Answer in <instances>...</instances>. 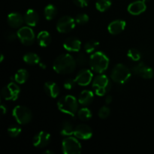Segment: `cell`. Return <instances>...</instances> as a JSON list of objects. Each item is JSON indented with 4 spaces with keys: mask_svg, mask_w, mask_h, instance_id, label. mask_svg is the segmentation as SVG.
I'll use <instances>...</instances> for the list:
<instances>
[{
    "mask_svg": "<svg viewBox=\"0 0 154 154\" xmlns=\"http://www.w3.org/2000/svg\"><path fill=\"white\" fill-rule=\"evenodd\" d=\"M76 60L69 54H63L55 59L53 64L54 72L60 75L71 74L76 69Z\"/></svg>",
    "mask_w": 154,
    "mask_h": 154,
    "instance_id": "1",
    "label": "cell"
},
{
    "mask_svg": "<svg viewBox=\"0 0 154 154\" xmlns=\"http://www.w3.org/2000/svg\"><path fill=\"white\" fill-rule=\"evenodd\" d=\"M109 58L102 51H96L90 57V69L97 74H103L109 66Z\"/></svg>",
    "mask_w": 154,
    "mask_h": 154,
    "instance_id": "2",
    "label": "cell"
},
{
    "mask_svg": "<svg viewBox=\"0 0 154 154\" xmlns=\"http://www.w3.org/2000/svg\"><path fill=\"white\" fill-rule=\"evenodd\" d=\"M78 100L75 96L68 95L58 101L57 108L61 112L74 117L78 111Z\"/></svg>",
    "mask_w": 154,
    "mask_h": 154,
    "instance_id": "3",
    "label": "cell"
},
{
    "mask_svg": "<svg viewBox=\"0 0 154 154\" xmlns=\"http://www.w3.org/2000/svg\"><path fill=\"white\" fill-rule=\"evenodd\" d=\"M92 87L94 89L96 96H103L111 90L112 83L108 76L104 74H99V75L93 78Z\"/></svg>",
    "mask_w": 154,
    "mask_h": 154,
    "instance_id": "4",
    "label": "cell"
},
{
    "mask_svg": "<svg viewBox=\"0 0 154 154\" xmlns=\"http://www.w3.org/2000/svg\"><path fill=\"white\" fill-rule=\"evenodd\" d=\"M132 71L126 66L118 63L113 68L111 72V78L114 82L119 84H123L127 82L131 78Z\"/></svg>",
    "mask_w": 154,
    "mask_h": 154,
    "instance_id": "5",
    "label": "cell"
},
{
    "mask_svg": "<svg viewBox=\"0 0 154 154\" xmlns=\"http://www.w3.org/2000/svg\"><path fill=\"white\" fill-rule=\"evenodd\" d=\"M14 118L20 125H26L32 119V114L29 108L23 105H17L13 109Z\"/></svg>",
    "mask_w": 154,
    "mask_h": 154,
    "instance_id": "6",
    "label": "cell"
},
{
    "mask_svg": "<svg viewBox=\"0 0 154 154\" xmlns=\"http://www.w3.org/2000/svg\"><path fill=\"white\" fill-rule=\"evenodd\" d=\"M76 137L68 136L62 142V150L65 154H79L82 147Z\"/></svg>",
    "mask_w": 154,
    "mask_h": 154,
    "instance_id": "7",
    "label": "cell"
},
{
    "mask_svg": "<svg viewBox=\"0 0 154 154\" xmlns=\"http://www.w3.org/2000/svg\"><path fill=\"white\" fill-rule=\"evenodd\" d=\"M16 82H10L1 90V96L7 101H15L18 99L20 89Z\"/></svg>",
    "mask_w": 154,
    "mask_h": 154,
    "instance_id": "8",
    "label": "cell"
},
{
    "mask_svg": "<svg viewBox=\"0 0 154 154\" xmlns=\"http://www.w3.org/2000/svg\"><path fill=\"white\" fill-rule=\"evenodd\" d=\"M17 37L21 43L26 46L32 45L35 40V35L31 26H22L18 29Z\"/></svg>",
    "mask_w": 154,
    "mask_h": 154,
    "instance_id": "9",
    "label": "cell"
},
{
    "mask_svg": "<svg viewBox=\"0 0 154 154\" xmlns=\"http://www.w3.org/2000/svg\"><path fill=\"white\" fill-rule=\"evenodd\" d=\"M75 24H76V22H75V18L69 15H66L58 20L56 27H57V30L60 33H68L74 29Z\"/></svg>",
    "mask_w": 154,
    "mask_h": 154,
    "instance_id": "10",
    "label": "cell"
},
{
    "mask_svg": "<svg viewBox=\"0 0 154 154\" xmlns=\"http://www.w3.org/2000/svg\"><path fill=\"white\" fill-rule=\"evenodd\" d=\"M132 72L135 75L144 78V79H151L154 75V71L148 66L144 63H141L134 66L132 69Z\"/></svg>",
    "mask_w": 154,
    "mask_h": 154,
    "instance_id": "11",
    "label": "cell"
},
{
    "mask_svg": "<svg viewBox=\"0 0 154 154\" xmlns=\"http://www.w3.org/2000/svg\"><path fill=\"white\" fill-rule=\"evenodd\" d=\"M51 136L48 132L45 131L38 132L32 139V144L36 148H44L50 144Z\"/></svg>",
    "mask_w": 154,
    "mask_h": 154,
    "instance_id": "12",
    "label": "cell"
},
{
    "mask_svg": "<svg viewBox=\"0 0 154 154\" xmlns=\"http://www.w3.org/2000/svg\"><path fill=\"white\" fill-rule=\"evenodd\" d=\"M74 135L80 140H88L93 136V129L87 124H79L75 127Z\"/></svg>",
    "mask_w": 154,
    "mask_h": 154,
    "instance_id": "13",
    "label": "cell"
},
{
    "mask_svg": "<svg viewBox=\"0 0 154 154\" xmlns=\"http://www.w3.org/2000/svg\"><path fill=\"white\" fill-rule=\"evenodd\" d=\"M93 80V72L87 69H81L75 77L77 84L81 87H87Z\"/></svg>",
    "mask_w": 154,
    "mask_h": 154,
    "instance_id": "14",
    "label": "cell"
},
{
    "mask_svg": "<svg viewBox=\"0 0 154 154\" xmlns=\"http://www.w3.org/2000/svg\"><path fill=\"white\" fill-rule=\"evenodd\" d=\"M63 48L69 52H79L81 48V42L76 37H69L63 42Z\"/></svg>",
    "mask_w": 154,
    "mask_h": 154,
    "instance_id": "15",
    "label": "cell"
},
{
    "mask_svg": "<svg viewBox=\"0 0 154 154\" xmlns=\"http://www.w3.org/2000/svg\"><path fill=\"white\" fill-rule=\"evenodd\" d=\"M146 9H147L146 2H144L143 0L135 1L133 2L130 3L129 5L128 6V12L130 14L135 15V16L144 13Z\"/></svg>",
    "mask_w": 154,
    "mask_h": 154,
    "instance_id": "16",
    "label": "cell"
},
{
    "mask_svg": "<svg viewBox=\"0 0 154 154\" xmlns=\"http://www.w3.org/2000/svg\"><path fill=\"white\" fill-rule=\"evenodd\" d=\"M24 22V17L17 12H12L8 15L7 23L12 28H20Z\"/></svg>",
    "mask_w": 154,
    "mask_h": 154,
    "instance_id": "17",
    "label": "cell"
},
{
    "mask_svg": "<svg viewBox=\"0 0 154 154\" xmlns=\"http://www.w3.org/2000/svg\"><path fill=\"white\" fill-rule=\"evenodd\" d=\"M44 90L45 93L52 99H56L58 97L60 93V90L59 86L54 81H48L44 84Z\"/></svg>",
    "mask_w": 154,
    "mask_h": 154,
    "instance_id": "18",
    "label": "cell"
},
{
    "mask_svg": "<svg viewBox=\"0 0 154 154\" xmlns=\"http://www.w3.org/2000/svg\"><path fill=\"white\" fill-rule=\"evenodd\" d=\"M126 25V21L123 20H116L108 25V30L111 35H118L125 29Z\"/></svg>",
    "mask_w": 154,
    "mask_h": 154,
    "instance_id": "19",
    "label": "cell"
},
{
    "mask_svg": "<svg viewBox=\"0 0 154 154\" xmlns=\"http://www.w3.org/2000/svg\"><path fill=\"white\" fill-rule=\"evenodd\" d=\"M24 21L29 26H35L39 21L38 14L33 9H29L24 14Z\"/></svg>",
    "mask_w": 154,
    "mask_h": 154,
    "instance_id": "20",
    "label": "cell"
},
{
    "mask_svg": "<svg viewBox=\"0 0 154 154\" xmlns=\"http://www.w3.org/2000/svg\"><path fill=\"white\" fill-rule=\"evenodd\" d=\"M93 99H94V94L93 92L91 90H84L79 95L78 100L81 105L87 106L93 102Z\"/></svg>",
    "mask_w": 154,
    "mask_h": 154,
    "instance_id": "21",
    "label": "cell"
},
{
    "mask_svg": "<svg viewBox=\"0 0 154 154\" xmlns=\"http://www.w3.org/2000/svg\"><path fill=\"white\" fill-rule=\"evenodd\" d=\"M36 40L39 46L42 48H47L51 43L52 38L51 34L48 31H42L38 34Z\"/></svg>",
    "mask_w": 154,
    "mask_h": 154,
    "instance_id": "22",
    "label": "cell"
},
{
    "mask_svg": "<svg viewBox=\"0 0 154 154\" xmlns=\"http://www.w3.org/2000/svg\"><path fill=\"white\" fill-rule=\"evenodd\" d=\"M29 72L26 69H20L15 73L14 76V81L18 84H23L27 81L29 79Z\"/></svg>",
    "mask_w": 154,
    "mask_h": 154,
    "instance_id": "23",
    "label": "cell"
},
{
    "mask_svg": "<svg viewBox=\"0 0 154 154\" xmlns=\"http://www.w3.org/2000/svg\"><path fill=\"white\" fill-rule=\"evenodd\" d=\"M74 130L75 128L72 123L69 121H64L60 126V134L63 136H72L74 135Z\"/></svg>",
    "mask_w": 154,
    "mask_h": 154,
    "instance_id": "24",
    "label": "cell"
},
{
    "mask_svg": "<svg viewBox=\"0 0 154 154\" xmlns=\"http://www.w3.org/2000/svg\"><path fill=\"white\" fill-rule=\"evenodd\" d=\"M23 60L25 62L26 64L31 65H37L41 63V58L37 54H35V53H27L23 57Z\"/></svg>",
    "mask_w": 154,
    "mask_h": 154,
    "instance_id": "25",
    "label": "cell"
},
{
    "mask_svg": "<svg viewBox=\"0 0 154 154\" xmlns=\"http://www.w3.org/2000/svg\"><path fill=\"white\" fill-rule=\"evenodd\" d=\"M57 14V9L54 5L49 4L45 8L44 15L47 20H52Z\"/></svg>",
    "mask_w": 154,
    "mask_h": 154,
    "instance_id": "26",
    "label": "cell"
},
{
    "mask_svg": "<svg viewBox=\"0 0 154 154\" xmlns=\"http://www.w3.org/2000/svg\"><path fill=\"white\" fill-rule=\"evenodd\" d=\"M77 115H78V118L82 121H88L92 118L93 114H92V111L88 108L84 107L78 110Z\"/></svg>",
    "mask_w": 154,
    "mask_h": 154,
    "instance_id": "27",
    "label": "cell"
},
{
    "mask_svg": "<svg viewBox=\"0 0 154 154\" xmlns=\"http://www.w3.org/2000/svg\"><path fill=\"white\" fill-rule=\"evenodd\" d=\"M112 2L111 0H97L96 2V8L99 11L105 12L111 8Z\"/></svg>",
    "mask_w": 154,
    "mask_h": 154,
    "instance_id": "28",
    "label": "cell"
},
{
    "mask_svg": "<svg viewBox=\"0 0 154 154\" xmlns=\"http://www.w3.org/2000/svg\"><path fill=\"white\" fill-rule=\"evenodd\" d=\"M99 42L95 40H90L86 42L84 45V49L87 54H93L96 52V50L99 48Z\"/></svg>",
    "mask_w": 154,
    "mask_h": 154,
    "instance_id": "29",
    "label": "cell"
},
{
    "mask_svg": "<svg viewBox=\"0 0 154 154\" xmlns=\"http://www.w3.org/2000/svg\"><path fill=\"white\" fill-rule=\"evenodd\" d=\"M127 57L132 61L138 62L141 60V54L136 48H131L127 52Z\"/></svg>",
    "mask_w": 154,
    "mask_h": 154,
    "instance_id": "30",
    "label": "cell"
},
{
    "mask_svg": "<svg viewBox=\"0 0 154 154\" xmlns=\"http://www.w3.org/2000/svg\"><path fill=\"white\" fill-rule=\"evenodd\" d=\"M22 129L17 125H12L8 128V134L11 138H17L21 134Z\"/></svg>",
    "mask_w": 154,
    "mask_h": 154,
    "instance_id": "31",
    "label": "cell"
},
{
    "mask_svg": "<svg viewBox=\"0 0 154 154\" xmlns=\"http://www.w3.org/2000/svg\"><path fill=\"white\" fill-rule=\"evenodd\" d=\"M75 22L76 23L79 24V25H84V24L87 23L90 20V17H89L88 15L87 14H79L77 15L75 18Z\"/></svg>",
    "mask_w": 154,
    "mask_h": 154,
    "instance_id": "32",
    "label": "cell"
},
{
    "mask_svg": "<svg viewBox=\"0 0 154 154\" xmlns=\"http://www.w3.org/2000/svg\"><path fill=\"white\" fill-rule=\"evenodd\" d=\"M110 114H111V110L108 106H102L99 109V112H98V115H99V118L103 119V120L108 118Z\"/></svg>",
    "mask_w": 154,
    "mask_h": 154,
    "instance_id": "33",
    "label": "cell"
},
{
    "mask_svg": "<svg viewBox=\"0 0 154 154\" xmlns=\"http://www.w3.org/2000/svg\"><path fill=\"white\" fill-rule=\"evenodd\" d=\"M75 60H76L77 65L79 66H84L88 63L87 56H86V54H83V53H80Z\"/></svg>",
    "mask_w": 154,
    "mask_h": 154,
    "instance_id": "34",
    "label": "cell"
},
{
    "mask_svg": "<svg viewBox=\"0 0 154 154\" xmlns=\"http://www.w3.org/2000/svg\"><path fill=\"white\" fill-rule=\"evenodd\" d=\"M77 84L76 81L75 79H72V78H69V79H66L65 81L64 84H63V87L66 90H71L75 87V85Z\"/></svg>",
    "mask_w": 154,
    "mask_h": 154,
    "instance_id": "35",
    "label": "cell"
},
{
    "mask_svg": "<svg viewBox=\"0 0 154 154\" xmlns=\"http://www.w3.org/2000/svg\"><path fill=\"white\" fill-rule=\"evenodd\" d=\"M17 38H18L17 34L14 33V32L8 31L5 34V38L6 41L8 42H14V41L17 39Z\"/></svg>",
    "mask_w": 154,
    "mask_h": 154,
    "instance_id": "36",
    "label": "cell"
},
{
    "mask_svg": "<svg viewBox=\"0 0 154 154\" xmlns=\"http://www.w3.org/2000/svg\"><path fill=\"white\" fill-rule=\"evenodd\" d=\"M90 0H73V2L75 5L80 8H85L89 5Z\"/></svg>",
    "mask_w": 154,
    "mask_h": 154,
    "instance_id": "37",
    "label": "cell"
},
{
    "mask_svg": "<svg viewBox=\"0 0 154 154\" xmlns=\"http://www.w3.org/2000/svg\"><path fill=\"white\" fill-rule=\"evenodd\" d=\"M112 96H111V95H108V96H106V98H105V103H106L107 105H109V104H111V102H112Z\"/></svg>",
    "mask_w": 154,
    "mask_h": 154,
    "instance_id": "38",
    "label": "cell"
},
{
    "mask_svg": "<svg viewBox=\"0 0 154 154\" xmlns=\"http://www.w3.org/2000/svg\"><path fill=\"white\" fill-rule=\"evenodd\" d=\"M0 110H1L2 114H5L7 113V108L3 104H1V105H0Z\"/></svg>",
    "mask_w": 154,
    "mask_h": 154,
    "instance_id": "39",
    "label": "cell"
},
{
    "mask_svg": "<svg viewBox=\"0 0 154 154\" xmlns=\"http://www.w3.org/2000/svg\"><path fill=\"white\" fill-rule=\"evenodd\" d=\"M38 65H39V66H40V67L42 68V69H46V66H45V63H40Z\"/></svg>",
    "mask_w": 154,
    "mask_h": 154,
    "instance_id": "40",
    "label": "cell"
},
{
    "mask_svg": "<svg viewBox=\"0 0 154 154\" xmlns=\"http://www.w3.org/2000/svg\"><path fill=\"white\" fill-rule=\"evenodd\" d=\"M45 153L47 154H55V153H54V151H51V150H47Z\"/></svg>",
    "mask_w": 154,
    "mask_h": 154,
    "instance_id": "41",
    "label": "cell"
},
{
    "mask_svg": "<svg viewBox=\"0 0 154 154\" xmlns=\"http://www.w3.org/2000/svg\"><path fill=\"white\" fill-rule=\"evenodd\" d=\"M3 60H4V55L1 54V57H0V63H2Z\"/></svg>",
    "mask_w": 154,
    "mask_h": 154,
    "instance_id": "42",
    "label": "cell"
},
{
    "mask_svg": "<svg viewBox=\"0 0 154 154\" xmlns=\"http://www.w3.org/2000/svg\"><path fill=\"white\" fill-rule=\"evenodd\" d=\"M143 1H144V2H147L150 1V0H143Z\"/></svg>",
    "mask_w": 154,
    "mask_h": 154,
    "instance_id": "43",
    "label": "cell"
}]
</instances>
